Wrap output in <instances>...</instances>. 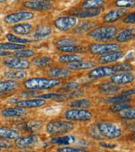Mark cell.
<instances>
[{
	"label": "cell",
	"mask_w": 135,
	"mask_h": 152,
	"mask_svg": "<svg viewBox=\"0 0 135 152\" xmlns=\"http://www.w3.org/2000/svg\"><path fill=\"white\" fill-rule=\"evenodd\" d=\"M60 85V80L47 78H33L26 80L24 83V87L30 90L51 89Z\"/></svg>",
	"instance_id": "obj_1"
},
{
	"label": "cell",
	"mask_w": 135,
	"mask_h": 152,
	"mask_svg": "<svg viewBox=\"0 0 135 152\" xmlns=\"http://www.w3.org/2000/svg\"><path fill=\"white\" fill-rule=\"evenodd\" d=\"M118 29L113 25L101 26L93 29L89 33V36L93 39L97 41H109L116 37Z\"/></svg>",
	"instance_id": "obj_2"
},
{
	"label": "cell",
	"mask_w": 135,
	"mask_h": 152,
	"mask_svg": "<svg viewBox=\"0 0 135 152\" xmlns=\"http://www.w3.org/2000/svg\"><path fill=\"white\" fill-rule=\"evenodd\" d=\"M74 129V124L71 122L53 121L46 126V131L50 135L63 134L70 133Z\"/></svg>",
	"instance_id": "obj_3"
},
{
	"label": "cell",
	"mask_w": 135,
	"mask_h": 152,
	"mask_svg": "<svg viewBox=\"0 0 135 152\" xmlns=\"http://www.w3.org/2000/svg\"><path fill=\"white\" fill-rule=\"evenodd\" d=\"M97 129L101 136L107 139H116L122 135L121 129L116 124L108 122H101L97 125Z\"/></svg>",
	"instance_id": "obj_4"
},
{
	"label": "cell",
	"mask_w": 135,
	"mask_h": 152,
	"mask_svg": "<svg viewBox=\"0 0 135 152\" xmlns=\"http://www.w3.org/2000/svg\"><path fill=\"white\" fill-rule=\"evenodd\" d=\"M65 118L69 121H89L92 119L93 114L89 110L82 108H74L68 110L65 112Z\"/></svg>",
	"instance_id": "obj_5"
},
{
	"label": "cell",
	"mask_w": 135,
	"mask_h": 152,
	"mask_svg": "<svg viewBox=\"0 0 135 152\" xmlns=\"http://www.w3.org/2000/svg\"><path fill=\"white\" fill-rule=\"evenodd\" d=\"M120 46L117 43H93L89 46V51L94 55H104L118 51Z\"/></svg>",
	"instance_id": "obj_6"
},
{
	"label": "cell",
	"mask_w": 135,
	"mask_h": 152,
	"mask_svg": "<svg viewBox=\"0 0 135 152\" xmlns=\"http://www.w3.org/2000/svg\"><path fill=\"white\" fill-rule=\"evenodd\" d=\"M78 23V18L74 16L60 17L54 21V25L60 31H68L75 27Z\"/></svg>",
	"instance_id": "obj_7"
},
{
	"label": "cell",
	"mask_w": 135,
	"mask_h": 152,
	"mask_svg": "<svg viewBox=\"0 0 135 152\" xmlns=\"http://www.w3.org/2000/svg\"><path fill=\"white\" fill-rule=\"evenodd\" d=\"M34 18V14L29 11H21L9 14L4 18L7 24H18L21 22L30 20Z\"/></svg>",
	"instance_id": "obj_8"
},
{
	"label": "cell",
	"mask_w": 135,
	"mask_h": 152,
	"mask_svg": "<svg viewBox=\"0 0 135 152\" xmlns=\"http://www.w3.org/2000/svg\"><path fill=\"white\" fill-rule=\"evenodd\" d=\"M116 71L114 66H100L95 68L90 71L88 77L91 79H98L107 77H112L116 74Z\"/></svg>",
	"instance_id": "obj_9"
},
{
	"label": "cell",
	"mask_w": 135,
	"mask_h": 152,
	"mask_svg": "<svg viewBox=\"0 0 135 152\" xmlns=\"http://www.w3.org/2000/svg\"><path fill=\"white\" fill-rule=\"evenodd\" d=\"M4 64L10 69L23 70L30 67V62L25 59L8 58L4 60Z\"/></svg>",
	"instance_id": "obj_10"
},
{
	"label": "cell",
	"mask_w": 135,
	"mask_h": 152,
	"mask_svg": "<svg viewBox=\"0 0 135 152\" xmlns=\"http://www.w3.org/2000/svg\"><path fill=\"white\" fill-rule=\"evenodd\" d=\"M23 6L28 10L39 12L48 11L53 8V5L50 3V1H41V0L26 1L24 2Z\"/></svg>",
	"instance_id": "obj_11"
},
{
	"label": "cell",
	"mask_w": 135,
	"mask_h": 152,
	"mask_svg": "<svg viewBox=\"0 0 135 152\" xmlns=\"http://www.w3.org/2000/svg\"><path fill=\"white\" fill-rule=\"evenodd\" d=\"M134 80L133 73L126 72L119 74H114L111 77V82L116 85H124L130 84Z\"/></svg>",
	"instance_id": "obj_12"
},
{
	"label": "cell",
	"mask_w": 135,
	"mask_h": 152,
	"mask_svg": "<svg viewBox=\"0 0 135 152\" xmlns=\"http://www.w3.org/2000/svg\"><path fill=\"white\" fill-rule=\"evenodd\" d=\"M39 139L37 136L28 135L17 138L15 141L16 145L20 149L30 148L39 143Z\"/></svg>",
	"instance_id": "obj_13"
},
{
	"label": "cell",
	"mask_w": 135,
	"mask_h": 152,
	"mask_svg": "<svg viewBox=\"0 0 135 152\" xmlns=\"http://www.w3.org/2000/svg\"><path fill=\"white\" fill-rule=\"evenodd\" d=\"M128 12V10L125 8H117L109 11L103 18V20L106 23H113L124 16Z\"/></svg>",
	"instance_id": "obj_14"
},
{
	"label": "cell",
	"mask_w": 135,
	"mask_h": 152,
	"mask_svg": "<svg viewBox=\"0 0 135 152\" xmlns=\"http://www.w3.org/2000/svg\"><path fill=\"white\" fill-rule=\"evenodd\" d=\"M124 56V53L122 51H116L102 55L99 58V62L103 64L112 63L120 60Z\"/></svg>",
	"instance_id": "obj_15"
},
{
	"label": "cell",
	"mask_w": 135,
	"mask_h": 152,
	"mask_svg": "<svg viewBox=\"0 0 135 152\" xmlns=\"http://www.w3.org/2000/svg\"><path fill=\"white\" fill-rule=\"evenodd\" d=\"M46 102L45 99L41 98H37V99H26V100H20L18 101L16 104L18 106L24 107V108H34V107H39L43 106L45 105Z\"/></svg>",
	"instance_id": "obj_16"
},
{
	"label": "cell",
	"mask_w": 135,
	"mask_h": 152,
	"mask_svg": "<svg viewBox=\"0 0 135 152\" xmlns=\"http://www.w3.org/2000/svg\"><path fill=\"white\" fill-rule=\"evenodd\" d=\"M95 66V63L93 61H82L78 60L68 64V68L72 70H87L90 69Z\"/></svg>",
	"instance_id": "obj_17"
},
{
	"label": "cell",
	"mask_w": 135,
	"mask_h": 152,
	"mask_svg": "<svg viewBox=\"0 0 135 152\" xmlns=\"http://www.w3.org/2000/svg\"><path fill=\"white\" fill-rule=\"evenodd\" d=\"M26 113L25 108L22 107H9L2 110L1 114L4 117L14 118V117H20L24 116Z\"/></svg>",
	"instance_id": "obj_18"
},
{
	"label": "cell",
	"mask_w": 135,
	"mask_h": 152,
	"mask_svg": "<svg viewBox=\"0 0 135 152\" xmlns=\"http://www.w3.org/2000/svg\"><path fill=\"white\" fill-rule=\"evenodd\" d=\"M12 30L16 35H27L33 31V25L30 23H18L12 26Z\"/></svg>",
	"instance_id": "obj_19"
},
{
	"label": "cell",
	"mask_w": 135,
	"mask_h": 152,
	"mask_svg": "<svg viewBox=\"0 0 135 152\" xmlns=\"http://www.w3.org/2000/svg\"><path fill=\"white\" fill-rule=\"evenodd\" d=\"M134 37V29L133 28H125L117 33L116 39L119 43H125L132 40Z\"/></svg>",
	"instance_id": "obj_20"
},
{
	"label": "cell",
	"mask_w": 135,
	"mask_h": 152,
	"mask_svg": "<svg viewBox=\"0 0 135 152\" xmlns=\"http://www.w3.org/2000/svg\"><path fill=\"white\" fill-rule=\"evenodd\" d=\"M101 10L100 9H85L82 10H78L74 12V16L80 18H89L98 16L101 14Z\"/></svg>",
	"instance_id": "obj_21"
},
{
	"label": "cell",
	"mask_w": 135,
	"mask_h": 152,
	"mask_svg": "<svg viewBox=\"0 0 135 152\" xmlns=\"http://www.w3.org/2000/svg\"><path fill=\"white\" fill-rule=\"evenodd\" d=\"M20 137V132L17 130L7 128L4 126H0V137L4 139L13 140Z\"/></svg>",
	"instance_id": "obj_22"
},
{
	"label": "cell",
	"mask_w": 135,
	"mask_h": 152,
	"mask_svg": "<svg viewBox=\"0 0 135 152\" xmlns=\"http://www.w3.org/2000/svg\"><path fill=\"white\" fill-rule=\"evenodd\" d=\"M18 83L16 80H8L1 81L0 82V94L12 91L18 89Z\"/></svg>",
	"instance_id": "obj_23"
},
{
	"label": "cell",
	"mask_w": 135,
	"mask_h": 152,
	"mask_svg": "<svg viewBox=\"0 0 135 152\" xmlns=\"http://www.w3.org/2000/svg\"><path fill=\"white\" fill-rule=\"evenodd\" d=\"M51 33H52V29L50 26H40V27L36 28V30L35 31L34 38L36 40H41V39L50 37Z\"/></svg>",
	"instance_id": "obj_24"
},
{
	"label": "cell",
	"mask_w": 135,
	"mask_h": 152,
	"mask_svg": "<svg viewBox=\"0 0 135 152\" xmlns=\"http://www.w3.org/2000/svg\"><path fill=\"white\" fill-rule=\"evenodd\" d=\"M119 91V87L113 83H105L100 85L99 91L104 94H114Z\"/></svg>",
	"instance_id": "obj_25"
},
{
	"label": "cell",
	"mask_w": 135,
	"mask_h": 152,
	"mask_svg": "<svg viewBox=\"0 0 135 152\" xmlns=\"http://www.w3.org/2000/svg\"><path fill=\"white\" fill-rule=\"evenodd\" d=\"M48 74L54 78H66L70 75V72L65 68H53L48 70Z\"/></svg>",
	"instance_id": "obj_26"
},
{
	"label": "cell",
	"mask_w": 135,
	"mask_h": 152,
	"mask_svg": "<svg viewBox=\"0 0 135 152\" xmlns=\"http://www.w3.org/2000/svg\"><path fill=\"white\" fill-rule=\"evenodd\" d=\"M105 4V0H85L82 5L84 9H99Z\"/></svg>",
	"instance_id": "obj_27"
},
{
	"label": "cell",
	"mask_w": 135,
	"mask_h": 152,
	"mask_svg": "<svg viewBox=\"0 0 135 152\" xmlns=\"http://www.w3.org/2000/svg\"><path fill=\"white\" fill-rule=\"evenodd\" d=\"M68 105L74 108H87L92 105V103L88 99H77L74 101L71 102Z\"/></svg>",
	"instance_id": "obj_28"
},
{
	"label": "cell",
	"mask_w": 135,
	"mask_h": 152,
	"mask_svg": "<svg viewBox=\"0 0 135 152\" xmlns=\"http://www.w3.org/2000/svg\"><path fill=\"white\" fill-rule=\"evenodd\" d=\"M74 141V137L72 136H64L54 137L53 139H51L50 143L51 144L60 145H68L72 143Z\"/></svg>",
	"instance_id": "obj_29"
},
{
	"label": "cell",
	"mask_w": 135,
	"mask_h": 152,
	"mask_svg": "<svg viewBox=\"0 0 135 152\" xmlns=\"http://www.w3.org/2000/svg\"><path fill=\"white\" fill-rule=\"evenodd\" d=\"M58 50L65 53H79L84 51V49L80 46L76 45H60L58 47Z\"/></svg>",
	"instance_id": "obj_30"
},
{
	"label": "cell",
	"mask_w": 135,
	"mask_h": 152,
	"mask_svg": "<svg viewBox=\"0 0 135 152\" xmlns=\"http://www.w3.org/2000/svg\"><path fill=\"white\" fill-rule=\"evenodd\" d=\"M4 76L10 79H23L26 77L27 73L23 70H15L14 71H8V72H5Z\"/></svg>",
	"instance_id": "obj_31"
},
{
	"label": "cell",
	"mask_w": 135,
	"mask_h": 152,
	"mask_svg": "<svg viewBox=\"0 0 135 152\" xmlns=\"http://www.w3.org/2000/svg\"><path fill=\"white\" fill-rule=\"evenodd\" d=\"M52 60L49 57H41L34 59L33 64L39 68H45L51 64Z\"/></svg>",
	"instance_id": "obj_32"
},
{
	"label": "cell",
	"mask_w": 135,
	"mask_h": 152,
	"mask_svg": "<svg viewBox=\"0 0 135 152\" xmlns=\"http://www.w3.org/2000/svg\"><path fill=\"white\" fill-rule=\"evenodd\" d=\"M82 57L81 56L78 54H67L62 55L58 58V60L62 63L70 64L74 62H77L78 60H81Z\"/></svg>",
	"instance_id": "obj_33"
},
{
	"label": "cell",
	"mask_w": 135,
	"mask_h": 152,
	"mask_svg": "<svg viewBox=\"0 0 135 152\" xmlns=\"http://www.w3.org/2000/svg\"><path fill=\"white\" fill-rule=\"evenodd\" d=\"M120 116L125 119H134L135 116L134 107L133 106L126 107L119 112Z\"/></svg>",
	"instance_id": "obj_34"
},
{
	"label": "cell",
	"mask_w": 135,
	"mask_h": 152,
	"mask_svg": "<svg viewBox=\"0 0 135 152\" xmlns=\"http://www.w3.org/2000/svg\"><path fill=\"white\" fill-rule=\"evenodd\" d=\"M6 38L9 42L17 43V44H21V45H24V44L31 43L32 41L31 40H30V39L19 37L16 36L15 35H14V34H12V33L7 34Z\"/></svg>",
	"instance_id": "obj_35"
},
{
	"label": "cell",
	"mask_w": 135,
	"mask_h": 152,
	"mask_svg": "<svg viewBox=\"0 0 135 152\" xmlns=\"http://www.w3.org/2000/svg\"><path fill=\"white\" fill-rule=\"evenodd\" d=\"M38 98H41L43 99H52L56 101H62L68 98V95H63L60 94H47L39 96Z\"/></svg>",
	"instance_id": "obj_36"
},
{
	"label": "cell",
	"mask_w": 135,
	"mask_h": 152,
	"mask_svg": "<svg viewBox=\"0 0 135 152\" xmlns=\"http://www.w3.org/2000/svg\"><path fill=\"white\" fill-rule=\"evenodd\" d=\"M25 48L24 45L14 43H0V49L3 50H20Z\"/></svg>",
	"instance_id": "obj_37"
},
{
	"label": "cell",
	"mask_w": 135,
	"mask_h": 152,
	"mask_svg": "<svg viewBox=\"0 0 135 152\" xmlns=\"http://www.w3.org/2000/svg\"><path fill=\"white\" fill-rule=\"evenodd\" d=\"M14 56L16 58H31L35 56V51L31 50H16L15 52H14Z\"/></svg>",
	"instance_id": "obj_38"
},
{
	"label": "cell",
	"mask_w": 135,
	"mask_h": 152,
	"mask_svg": "<svg viewBox=\"0 0 135 152\" xmlns=\"http://www.w3.org/2000/svg\"><path fill=\"white\" fill-rule=\"evenodd\" d=\"M41 122L39 121H30L28 123L25 124L24 125V128H25L27 131H28L31 133H33V132L39 131L41 129Z\"/></svg>",
	"instance_id": "obj_39"
},
{
	"label": "cell",
	"mask_w": 135,
	"mask_h": 152,
	"mask_svg": "<svg viewBox=\"0 0 135 152\" xmlns=\"http://www.w3.org/2000/svg\"><path fill=\"white\" fill-rule=\"evenodd\" d=\"M131 97L126 96L124 95H120V96H116V97H109L105 99V101L107 103H110V104H117V103H122V102H126L130 99Z\"/></svg>",
	"instance_id": "obj_40"
},
{
	"label": "cell",
	"mask_w": 135,
	"mask_h": 152,
	"mask_svg": "<svg viewBox=\"0 0 135 152\" xmlns=\"http://www.w3.org/2000/svg\"><path fill=\"white\" fill-rule=\"evenodd\" d=\"M115 5L119 8H130L134 6V0H116Z\"/></svg>",
	"instance_id": "obj_41"
},
{
	"label": "cell",
	"mask_w": 135,
	"mask_h": 152,
	"mask_svg": "<svg viewBox=\"0 0 135 152\" xmlns=\"http://www.w3.org/2000/svg\"><path fill=\"white\" fill-rule=\"evenodd\" d=\"M116 70V72H131V70L133 69V67L128 63H121L118 64L114 66Z\"/></svg>",
	"instance_id": "obj_42"
},
{
	"label": "cell",
	"mask_w": 135,
	"mask_h": 152,
	"mask_svg": "<svg viewBox=\"0 0 135 152\" xmlns=\"http://www.w3.org/2000/svg\"><path fill=\"white\" fill-rule=\"evenodd\" d=\"M130 106L128 103L126 102H122V103H117V104H113L111 107H110V110L113 112H119L121 111L122 110L126 107Z\"/></svg>",
	"instance_id": "obj_43"
},
{
	"label": "cell",
	"mask_w": 135,
	"mask_h": 152,
	"mask_svg": "<svg viewBox=\"0 0 135 152\" xmlns=\"http://www.w3.org/2000/svg\"><path fill=\"white\" fill-rule=\"evenodd\" d=\"M58 152H86L85 149L81 148H74L70 147H64V148H59Z\"/></svg>",
	"instance_id": "obj_44"
},
{
	"label": "cell",
	"mask_w": 135,
	"mask_h": 152,
	"mask_svg": "<svg viewBox=\"0 0 135 152\" xmlns=\"http://www.w3.org/2000/svg\"><path fill=\"white\" fill-rule=\"evenodd\" d=\"M135 20V14L134 12H131L128 15H125L124 18L122 20L123 23L126 24H134Z\"/></svg>",
	"instance_id": "obj_45"
},
{
	"label": "cell",
	"mask_w": 135,
	"mask_h": 152,
	"mask_svg": "<svg viewBox=\"0 0 135 152\" xmlns=\"http://www.w3.org/2000/svg\"><path fill=\"white\" fill-rule=\"evenodd\" d=\"M78 87H79V85L77 83L75 82H70L67 83L64 87L63 88V91H70L72 90H74V89H77Z\"/></svg>",
	"instance_id": "obj_46"
},
{
	"label": "cell",
	"mask_w": 135,
	"mask_h": 152,
	"mask_svg": "<svg viewBox=\"0 0 135 152\" xmlns=\"http://www.w3.org/2000/svg\"><path fill=\"white\" fill-rule=\"evenodd\" d=\"M77 42L74 40L70 39H62L58 41L57 43L58 45H74V43Z\"/></svg>",
	"instance_id": "obj_47"
},
{
	"label": "cell",
	"mask_w": 135,
	"mask_h": 152,
	"mask_svg": "<svg viewBox=\"0 0 135 152\" xmlns=\"http://www.w3.org/2000/svg\"><path fill=\"white\" fill-rule=\"evenodd\" d=\"M12 146L11 143L6 139H0V150L1 149H8Z\"/></svg>",
	"instance_id": "obj_48"
},
{
	"label": "cell",
	"mask_w": 135,
	"mask_h": 152,
	"mask_svg": "<svg viewBox=\"0 0 135 152\" xmlns=\"http://www.w3.org/2000/svg\"><path fill=\"white\" fill-rule=\"evenodd\" d=\"M99 145H100V146L102 147V148H107V149H113V148H114L115 147H116L115 145L107 144V143H105V142H101Z\"/></svg>",
	"instance_id": "obj_49"
},
{
	"label": "cell",
	"mask_w": 135,
	"mask_h": 152,
	"mask_svg": "<svg viewBox=\"0 0 135 152\" xmlns=\"http://www.w3.org/2000/svg\"><path fill=\"white\" fill-rule=\"evenodd\" d=\"M122 95H126V96H130L131 97V95H134V89H131V90H128V91H124L122 92Z\"/></svg>",
	"instance_id": "obj_50"
},
{
	"label": "cell",
	"mask_w": 135,
	"mask_h": 152,
	"mask_svg": "<svg viewBox=\"0 0 135 152\" xmlns=\"http://www.w3.org/2000/svg\"><path fill=\"white\" fill-rule=\"evenodd\" d=\"M10 54V53L8 52V51H4L3 50H1L0 49V56H6Z\"/></svg>",
	"instance_id": "obj_51"
},
{
	"label": "cell",
	"mask_w": 135,
	"mask_h": 152,
	"mask_svg": "<svg viewBox=\"0 0 135 152\" xmlns=\"http://www.w3.org/2000/svg\"><path fill=\"white\" fill-rule=\"evenodd\" d=\"M134 58V52L132 51V52L129 53L128 56L126 57V60H131V59H133Z\"/></svg>",
	"instance_id": "obj_52"
},
{
	"label": "cell",
	"mask_w": 135,
	"mask_h": 152,
	"mask_svg": "<svg viewBox=\"0 0 135 152\" xmlns=\"http://www.w3.org/2000/svg\"><path fill=\"white\" fill-rule=\"evenodd\" d=\"M19 152H33V151H26V150H24V151H20Z\"/></svg>",
	"instance_id": "obj_53"
},
{
	"label": "cell",
	"mask_w": 135,
	"mask_h": 152,
	"mask_svg": "<svg viewBox=\"0 0 135 152\" xmlns=\"http://www.w3.org/2000/svg\"><path fill=\"white\" fill-rule=\"evenodd\" d=\"M6 0H0V3H3V2L6 1Z\"/></svg>",
	"instance_id": "obj_54"
},
{
	"label": "cell",
	"mask_w": 135,
	"mask_h": 152,
	"mask_svg": "<svg viewBox=\"0 0 135 152\" xmlns=\"http://www.w3.org/2000/svg\"><path fill=\"white\" fill-rule=\"evenodd\" d=\"M41 1H50L51 0H41Z\"/></svg>",
	"instance_id": "obj_55"
},
{
	"label": "cell",
	"mask_w": 135,
	"mask_h": 152,
	"mask_svg": "<svg viewBox=\"0 0 135 152\" xmlns=\"http://www.w3.org/2000/svg\"><path fill=\"white\" fill-rule=\"evenodd\" d=\"M1 28H0V32H1Z\"/></svg>",
	"instance_id": "obj_56"
}]
</instances>
